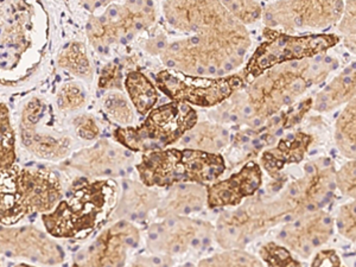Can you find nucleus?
<instances>
[{
	"instance_id": "obj_1",
	"label": "nucleus",
	"mask_w": 356,
	"mask_h": 267,
	"mask_svg": "<svg viewBox=\"0 0 356 267\" xmlns=\"http://www.w3.org/2000/svg\"><path fill=\"white\" fill-rule=\"evenodd\" d=\"M163 13L170 26L189 33L154 49L166 68L220 77L243 65L251 40L220 0H164Z\"/></svg>"
},
{
	"instance_id": "obj_2",
	"label": "nucleus",
	"mask_w": 356,
	"mask_h": 267,
	"mask_svg": "<svg viewBox=\"0 0 356 267\" xmlns=\"http://www.w3.org/2000/svg\"><path fill=\"white\" fill-rule=\"evenodd\" d=\"M120 188L114 178L85 179L74 184L53 211L43 214L50 236L82 241L94 234L114 214Z\"/></svg>"
},
{
	"instance_id": "obj_3",
	"label": "nucleus",
	"mask_w": 356,
	"mask_h": 267,
	"mask_svg": "<svg viewBox=\"0 0 356 267\" xmlns=\"http://www.w3.org/2000/svg\"><path fill=\"white\" fill-rule=\"evenodd\" d=\"M322 55L275 65L257 77L252 82L243 115L254 118V122L258 118L271 117L312 85L323 81L332 68L324 63Z\"/></svg>"
},
{
	"instance_id": "obj_4",
	"label": "nucleus",
	"mask_w": 356,
	"mask_h": 267,
	"mask_svg": "<svg viewBox=\"0 0 356 267\" xmlns=\"http://www.w3.org/2000/svg\"><path fill=\"white\" fill-rule=\"evenodd\" d=\"M197 112L189 104L171 100L146 114L142 125L124 126L114 131L118 144L131 152L162 150L177 144L197 124Z\"/></svg>"
},
{
	"instance_id": "obj_5",
	"label": "nucleus",
	"mask_w": 356,
	"mask_h": 267,
	"mask_svg": "<svg viewBox=\"0 0 356 267\" xmlns=\"http://www.w3.org/2000/svg\"><path fill=\"white\" fill-rule=\"evenodd\" d=\"M266 41L255 50L246 68L240 75L243 83H252L257 77L275 65L300 61L327 53L339 44L340 37L328 33H315L307 36H291L266 29Z\"/></svg>"
},
{
	"instance_id": "obj_6",
	"label": "nucleus",
	"mask_w": 356,
	"mask_h": 267,
	"mask_svg": "<svg viewBox=\"0 0 356 267\" xmlns=\"http://www.w3.org/2000/svg\"><path fill=\"white\" fill-rule=\"evenodd\" d=\"M156 19L154 0H126L113 4L100 16H92L86 25L88 41L99 53L111 45L126 43L150 28Z\"/></svg>"
},
{
	"instance_id": "obj_7",
	"label": "nucleus",
	"mask_w": 356,
	"mask_h": 267,
	"mask_svg": "<svg viewBox=\"0 0 356 267\" xmlns=\"http://www.w3.org/2000/svg\"><path fill=\"white\" fill-rule=\"evenodd\" d=\"M22 144L30 154L51 162L68 157L72 139L57 127L50 106L40 97L29 100L19 120Z\"/></svg>"
},
{
	"instance_id": "obj_8",
	"label": "nucleus",
	"mask_w": 356,
	"mask_h": 267,
	"mask_svg": "<svg viewBox=\"0 0 356 267\" xmlns=\"http://www.w3.org/2000/svg\"><path fill=\"white\" fill-rule=\"evenodd\" d=\"M157 86L164 95L199 107H214L226 102L243 86L240 75L199 76L165 69L157 74Z\"/></svg>"
},
{
	"instance_id": "obj_9",
	"label": "nucleus",
	"mask_w": 356,
	"mask_h": 267,
	"mask_svg": "<svg viewBox=\"0 0 356 267\" xmlns=\"http://www.w3.org/2000/svg\"><path fill=\"white\" fill-rule=\"evenodd\" d=\"M343 0H278L263 13L264 23L286 33L300 30H323L342 17Z\"/></svg>"
},
{
	"instance_id": "obj_10",
	"label": "nucleus",
	"mask_w": 356,
	"mask_h": 267,
	"mask_svg": "<svg viewBox=\"0 0 356 267\" xmlns=\"http://www.w3.org/2000/svg\"><path fill=\"white\" fill-rule=\"evenodd\" d=\"M211 226L186 216L165 218L150 227L146 236L147 247L161 258L201 251L211 243Z\"/></svg>"
},
{
	"instance_id": "obj_11",
	"label": "nucleus",
	"mask_w": 356,
	"mask_h": 267,
	"mask_svg": "<svg viewBox=\"0 0 356 267\" xmlns=\"http://www.w3.org/2000/svg\"><path fill=\"white\" fill-rule=\"evenodd\" d=\"M0 255L42 265L65 261V251L44 232L35 227L0 225Z\"/></svg>"
},
{
	"instance_id": "obj_12",
	"label": "nucleus",
	"mask_w": 356,
	"mask_h": 267,
	"mask_svg": "<svg viewBox=\"0 0 356 267\" xmlns=\"http://www.w3.org/2000/svg\"><path fill=\"white\" fill-rule=\"evenodd\" d=\"M140 233L129 220H119L97 236L90 246L75 255L79 266H122L127 253L138 246Z\"/></svg>"
},
{
	"instance_id": "obj_13",
	"label": "nucleus",
	"mask_w": 356,
	"mask_h": 267,
	"mask_svg": "<svg viewBox=\"0 0 356 267\" xmlns=\"http://www.w3.org/2000/svg\"><path fill=\"white\" fill-rule=\"evenodd\" d=\"M130 150L124 146L100 140L87 149L72 154L65 161V169H73L87 177L112 178L120 176L129 164Z\"/></svg>"
},
{
	"instance_id": "obj_14",
	"label": "nucleus",
	"mask_w": 356,
	"mask_h": 267,
	"mask_svg": "<svg viewBox=\"0 0 356 267\" xmlns=\"http://www.w3.org/2000/svg\"><path fill=\"white\" fill-rule=\"evenodd\" d=\"M31 24V13L23 3L0 8V69L16 67L18 57L28 49Z\"/></svg>"
},
{
	"instance_id": "obj_15",
	"label": "nucleus",
	"mask_w": 356,
	"mask_h": 267,
	"mask_svg": "<svg viewBox=\"0 0 356 267\" xmlns=\"http://www.w3.org/2000/svg\"><path fill=\"white\" fill-rule=\"evenodd\" d=\"M263 183V171L254 161L247 162L231 177L216 182L207 189V206L209 209L238 206L251 197Z\"/></svg>"
},
{
	"instance_id": "obj_16",
	"label": "nucleus",
	"mask_w": 356,
	"mask_h": 267,
	"mask_svg": "<svg viewBox=\"0 0 356 267\" xmlns=\"http://www.w3.org/2000/svg\"><path fill=\"white\" fill-rule=\"evenodd\" d=\"M19 181L31 214L53 211L63 196L61 182L53 171L19 168Z\"/></svg>"
},
{
	"instance_id": "obj_17",
	"label": "nucleus",
	"mask_w": 356,
	"mask_h": 267,
	"mask_svg": "<svg viewBox=\"0 0 356 267\" xmlns=\"http://www.w3.org/2000/svg\"><path fill=\"white\" fill-rule=\"evenodd\" d=\"M136 169L144 186L170 188L183 182L182 150L166 147L144 152Z\"/></svg>"
},
{
	"instance_id": "obj_18",
	"label": "nucleus",
	"mask_w": 356,
	"mask_h": 267,
	"mask_svg": "<svg viewBox=\"0 0 356 267\" xmlns=\"http://www.w3.org/2000/svg\"><path fill=\"white\" fill-rule=\"evenodd\" d=\"M332 233V220L329 215L317 213L305 216L284 227L278 240L292 251L307 257L312 250L329 239Z\"/></svg>"
},
{
	"instance_id": "obj_19",
	"label": "nucleus",
	"mask_w": 356,
	"mask_h": 267,
	"mask_svg": "<svg viewBox=\"0 0 356 267\" xmlns=\"http://www.w3.org/2000/svg\"><path fill=\"white\" fill-rule=\"evenodd\" d=\"M207 203V189L202 184L191 182L176 183L169 194L158 204V218L188 216L202 211Z\"/></svg>"
},
{
	"instance_id": "obj_20",
	"label": "nucleus",
	"mask_w": 356,
	"mask_h": 267,
	"mask_svg": "<svg viewBox=\"0 0 356 267\" xmlns=\"http://www.w3.org/2000/svg\"><path fill=\"white\" fill-rule=\"evenodd\" d=\"M19 168L15 165L0 172V225L15 226L31 215L25 202L19 181Z\"/></svg>"
},
{
	"instance_id": "obj_21",
	"label": "nucleus",
	"mask_w": 356,
	"mask_h": 267,
	"mask_svg": "<svg viewBox=\"0 0 356 267\" xmlns=\"http://www.w3.org/2000/svg\"><path fill=\"white\" fill-rule=\"evenodd\" d=\"M183 182L208 184L218 181L226 170L222 156L216 152L182 149Z\"/></svg>"
},
{
	"instance_id": "obj_22",
	"label": "nucleus",
	"mask_w": 356,
	"mask_h": 267,
	"mask_svg": "<svg viewBox=\"0 0 356 267\" xmlns=\"http://www.w3.org/2000/svg\"><path fill=\"white\" fill-rule=\"evenodd\" d=\"M310 142L312 137L303 132H297L289 138H284L275 150L264 154L261 159L264 168L272 174L273 171H280L285 164L300 162L308 150Z\"/></svg>"
},
{
	"instance_id": "obj_23",
	"label": "nucleus",
	"mask_w": 356,
	"mask_h": 267,
	"mask_svg": "<svg viewBox=\"0 0 356 267\" xmlns=\"http://www.w3.org/2000/svg\"><path fill=\"white\" fill-rule=\"evenodd\" d=\"M149 188V186H147ZM137 182H126L122 202L118 207L117 216H130L129 221H142L151 209L159 204L158 195Z\"/></svg>"
},
{
	"instance_id": "obj_24",
	"label": "nucleus",
	"mask_w": 356,
	"mask_h": 267,
	"mask_svg": "<svg viewBox=\"0 0 356 267\" xmlns=\"http://www.w3.org/2000/svg\"><path fill=\"white\" fill-rule=\"evenodd\" d=\"M354 63L335 77L316 97L315 108L318 112H329L355 97V67Z\"/></svg>"
},
{
	"instance_id": "obj_25",
	"label": "nucleus",
	"mask_w": 356,
	"mask_h": 267,
	"mask_svg": "<svg viewBox=\"0 0 356 267\" xmlns=\"http://www.w3.org/2000/svg\"><path fill=\"white\" fill-rule=\"evenodd\" d=\"M124 87L138 114L146 115L159 100V92L150 79L139 70H132L124 79Z\"/></svg>"
},
{
	"instance_id": "obj_26",
	"label": "nucleus",
	"mask_w": 356,
	"mask_h": 267,
	"mask_svg": "<svg viewBox=\"0 0 356 267\" xmlns=\"http://www.w3.org/2000/svg\"><path fill=\"white\" fill-rule=\"evenodd\" d=\"M227 138L228 132L222 126L201 122L188 131L178 143L183 147L216 152L226 145Z\"/></svg>"
},
{
	"instance_id": "obj_27",
	"label": "nucleus",
	"mask_w": 356,
	"mask_h": 267,
	"mask_svg": "<svg viewBox=\"0 0 356 267\" xmlns=\"http://www.w3.org/2000/svg\"><path fill=\"white\" fill-rule=\"evenodd\" d=\"M57 65L77 79L90 81L93 79V67L89 60L86 45L81 42H70L57 57Z\"/></svg>"
},
{
	"instance_id": "obj_28",
	"label": "nucleus",
	"mask_w": 356,
	"mask_h": 267,
	"mask_svg": "<svg viewBox=\"0 0 356 267\" xmlns=\"http://www.w3.org/2000/svg\"><path fill=\"white\" fill-rule=\"evenodd\" d=\"M355 97L344 107L335 126V142L341 152L349 159H355Z\"/></svg>"
},
{
	"instance_id": "obj_29",
	"label": "nucleus",
	"mask_w": 356,
	"mask_h": 267,
	"mask_svg": "<svg viewBox=\"0 0 356 267\" xmlns=\"http://www.w3.org/2000/svg\"><path fill=\"white\" fill-rule=\"evenodd\" d=\"M16 158V134L10 110L5 104H0V172L13 168Z\"/></svg>"
},
{
	"instance_id": "obj_30",
	"label": "nucleus",
	"mask_w": 356,
	"mask_h": 267,
	"mask_svg": "<svg viewBox=\"0 0 356 267\" xmlns=\"http://www.w3.org/2000/svg\"><path fill=\"white\" fill-rule=\"evenodd\" d=\"M102 111L106 117L119 125L129 126L134 122V108L129 99L119 92L107 94L102 102Z\"/></svg>"
},
{
	"instance_id": "obj_31",
	"label": "nucleus",
	"mask_w": 356,
	"mask_h": 267,
	"mask_svg": "<svg viewBox=\"0 0 356 267\" xmlns=\"http://www.w3.org/2000/svg\"><path fill=\"white\" fill-rule=\"evenodd\" d=\"M88 94L79 82H68L61 86L56 95L57 108L62 113H74L85 107Z\"/></svg>"
},
{
	"instance_id": "obj_32",
	"label": "nucleus",
	"mask_w": 356,
	"mask_h": 267,
	"mask_svg": "<svg viewBox=\"0 0 356 267\" xmlns=\"http://www.w3.org/2000/svg\"><path fill=\"white\" fill-rule=\"evenodd\" d=\"M232 16L240 23L252 24L263 16V8L258 0H220Z\"/></svg>"
},
{
	"instance_id": "obj_33",
	"label": "nucleus",
	"mask_w": 356,
	"mask_h": 267,
	"mask_svg": "<svg viewBox=\"0 0 356 267\" xmlns=\"http://www.w3.org/2000/svg\"><path fill=\"white\" fill-rule=\"evenodd\" d=\"M263 261L243 251H228L199 261L201 266H263Z\"/></svg>"
},
{
	"instance_id": "obj_34",
	"label": "nucleus",
	"mask_w": 356,
	"mask_h": 267,
	"mask_svg": "<svg viewBox=\"0 0 356 267\" xmlns=\"http://www.w3.org/2000/svg\"><path fill=\"white\" fill-rule=\"evenodd\" d=\"M260 258L268 266H300L288 248L275 243H267L260 250Z\"/></svg>"
},
{
	"instance_id": "obj_35",
	"label": "nucleus",
	"mask_w": 356,
	"mask_h": 267,
	"mask_svg": "<svg viewBox=\"0 0 356 267\" xmlns=\"http://www.w3.org/2000/svg\"><path fill=\"white\" fill-rule=\"evenodd\" d=\"M337 227L341 235L344 238L355 241V201L353 200L346 206L341 207L337 216Z\"/></svg>"
},
{
	"instance_id": "obj_36",
	"label": "nucleus",
	"mask_w": 356,
	"mask_h": 267,
	"mask_svg": "<svg viewBox=\"0 0 356 267\" xmlns=\"http://www.w3.org/2000/svg\"><path fill=\"white\" fill-rule=\"evenodd\" d=\"M336 184L342 194L355 199V159H350L341 168L336 176Z\"/></svg>"
},
{
	"instance_id": "obj_37",
	"label": "nucleus",
	"mask_w": 356,
	"mask_h": 267,
	"mask_svg": "<svg viewBox=\"0 0 356 267\" xmlns=\"http://www.w3.org/2000/svg\"><path fill=\"white\" fill-rule=\"evenodd\" d=\"M72 125L77 137L81 138L83 140H93L100 134L95 119L89 114H80L74 118Z\"/></svg>"
},
{
	"instance_id": "obj_38",
	"label": "nucleus",
	"mask_w": 356,
	"mask_h": 267,
	"mask_svg": "<svg viewBox=\"0 0 356 267\" xmlns=\"http://www.w3.org/2000/svg\"><path fill=\"white\" fill-rule=\"evenodd\" d=\"M124 76L122 74V67L115 65L114 62L106 65L102 70V76L99 80V87L104 90L110 89H122Z\"/></svg>"
},
{
	"instance_id": "obj_39",
	"label": "nucleus",
	"mask_w": 356,
	"mask_h": 267,
	"mask_svg": "<svg viewBox=\"0 0 356 267\" xmlns=\"http://www.w3.org/2000/svg\"><path fill=\"white\" fill-rule=\"evenodd\" d=\"M340 31L346 35V40L355 42V0H347L344 4Z\"/></svg>"
},
{
	"instance_id": "obj_40",
	"label": "nucleus",
	"mask_w": 356,
	"mask_h": 267,
	"mask_svg": "<svg viewBox=\"0 0 356 267\" xmlns=\"http://www.w3.org/2000/svg\"><path fill=\"white\" fill-rule=\"evenodd\" d=\"M341 259L335 251H323L316 255L312 260V266H340Z\"/></svg>"
},
{
	"instance_id": "obj_41",
	"label": "nucleus",
	"mask_w": 356,
	"mask_h": 267,
	"mask_svg": "<svg viewBox=\"0 0 356 267\" xmlns=\"http://www.w3.org/2000/svg\"><path fill=\"white\" fill-rule=\"evenodd\" d=\"M113 1L114 0H80L82 6L89 13H95L100 8H107Z\"/></svg>"
}]
</instances>
